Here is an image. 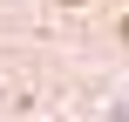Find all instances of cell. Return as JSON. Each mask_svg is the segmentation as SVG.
<instances>
[{
    "instance_id": "6da1fadb",
    "label": "cell",
    "mask_w": 129,
    "mask_h": 122,
    "mask_svg": "<svg viewBox=\"0 0 129 122\" xmlns=\"http://www.w3.org/2000/svg\"><path fill=\"white\" fill-rule=\"evenodd\" d=\"M122 41H129V20H122Z\"/></svg>"
}]
</instances>
